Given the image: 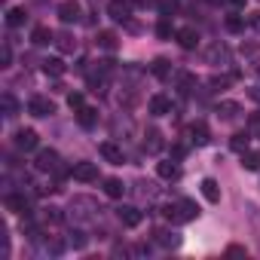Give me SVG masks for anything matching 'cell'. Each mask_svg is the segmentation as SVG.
<instances>
[{"label":"cell","instance_id":"cell-16","mask_svg":"<svg viewBox=\"0 0 260 260\" xmlns=\"http://www.w3.org/2000/svg\"><path fill=\"white\" fill-rule=\"evenodd\" d=\"M144 150L147 153H159L162 150V135L156 132V128H150V132L144 135Z\"/></svg>","mask_w":260,"mask_h":260},{"label":"cell","instance_id":"cell-31","mask_svg":"<svg viewBox=\"0 0 260 260\" xmlns=\"http://www.w3.org/2000/svg\"><path fill=\"white\" fill-rule=\"evenodd\" d=\"M248 132H251V138H260V113L248 116Z\"/></svg>","mask_w":260,"mask_h":260},{"label":"cell","instance_id":"cell-14","mask_svg":"<svg viewBox=\"0 0 260 260\" xmlns=\"http://www.w3.org/2000/svg\"><path fill=\"white\" fill-rule=\"evenodd\" d=\"M169 110H172V101H169L166 95H153V98H150V113H153V116H166Z\"/></svg>","mask_w":260,"mask_h":260},{"label":"cell","instance_id":"cell-15","mask_svg":"<svg viewBox=\"0 0 260 260\" xmlns=\"http://www.w3.org/2000/svg\"><path fill=\"white\" fill-rule=\"evenodd\" d=\"M202 196H205L208 202H220V184H217L214 178H205V181H202Z\"/></svg>","mask_w":260,"mask_h":260},{"label":"cell","instance_id":"cell-10","mask_svg":"<svg viewBox=\"0 0 260 260\" xmlns=\"http://www.w3.org/2000/svg\"><path fill=\"white\" fill-rule=\"evenodd\" d=\"M190 141L196 144V147H205L211 138H208V128H205V122H193L190 125Z\"/></svg>","mask_w":260,"mask_h":260},{"label":"cell","instance_id":"cell-12","mask_svg":"<svg viewBox=\"0 0 260 260\" xmlns=\"http://www.w3.org/2000/svg\"><path fill=\"white\" fill-rule=\"evenodd\" d=\"M77 122H80L83 128H92V125L98 122V110H95V107H86V104H83V107L77 110Z\"/></svg>","mask_w":260,"mask_h":260},{"label":"cell","instance_id":"cell-17","mask_svg":"<svg viewBox=\"0 0 260 260\" xmlns=\"http://www.w3.org/2000/svg\"><path fill=\"white\" fill-rule=\"evenodd\" d=\"M248 144H251V132H236V135L230 138V147H233L236 153H245Z\"/></svg>","mask_w":260,"mask_h":260},{"label":"cell","instance_id":"cell-1","mask_svg":"<svg viewBox=\"0 0 260 260\" xmlns=\"http://www.w3.org/2000/svg\"><path fill=\"white\" fill-rule=\"evenodd\" d=\"M162 214H166L172 223H190V220H196L199 208H196V202L181 199V202H175V205H166V208H162Z\"/></svg>","mask_w":260,"mask_h":260},{"label":"cell","instance_id":"cell-37","mask_svg":"<svg viewBox=\"0 0 260 260\" xmlns=\"http://www.w3.org/2000/svg\"><path fill=\"white\" fill-rule=\"evenodd\" d=\"M226 254H230V257H245L248 251H245L242 245H230V248H226Z\"/></svg>","mask_w":260,"mask_h":260},{"label":"cell","instance_id":"cell-40","mask_svg":"<svg viewBox=\"0 0 260 260\" xmlns=\"http://www.w3.org/2000/svg\"><path fill=\"white\" fill-rule=\"evenodd\" d=\"M156 34H159V37H169V34H172V28H169V22H166V19L159 22V28H156Z\"/></svg>","mask_w":260,"mask_h":260},{"label":"cell","instance_id":"cell-13","mask_svg":"<svg viewBox=\"0 0 260 260\" xmlns=\"http://www.w3.org/2000/svg\"><path fill=\"white\" fill-rule=\"evenodd\" d=\"M208 61H211V64H226V61H230V49H226L223 43H214V46L208 49Z\"/></svg>","mask_w":260,"mask_h":260},{"label":"cell","instance_id":"cell-39","mask_svg":"<svg viewBox=\"0 0 260 260\" xmlns=\"http://www.w3.org/2000/svg\"><path fill=\"white\" fill-rule=\"evenodd\" d=\"M226 83H230L226 77H211V86H214L217 92H220V89H226Z\"/></svg>","mask_w":260,"mask_h":260},{"label":"cell","instance_id":"cell-24","mask_svg":"<svg viewBox=\"0 0 260 260\" xmlns=\"http://www.w3.org/2000/svg\"><path fill=\"white\" fill-rule=\"evenodd\" d=\"M25 19H28V13H25L22 7H16V10H10V13H7V25H10V28L25 25Z\"/></svg>","mask_w":260,"mask_h":260},{"label":"cell","instance_id":"cell-26","mask_svg":"<svg viewBox=\"0 0 260 260\" xmlns=\"http://www.w3.org/2000/svg\"><path fill=\"white\" fill-rule=\"evenodd\" d=\"M98 46L107 49V52H113V49H116V34H113V31H101V34H98Z\"/></svg>","mask_w":260,"mask_h":260},{"label":"cell","instance_id":"cell-27","mask_svg":"<svg viewBox=\"0 0 260 260\" xmlns=\"http://www.w3.org/2000/svg\"><path fill=\"white\" fill-rule=\"evenodd\" d=\"M156 175L166 178V181H175V178H178V166H175V162H159V166H156Z\"/></svg>","mask_w":260,"mask_h":260},{"label":"cell","instance_id":"cell-20","mask_svg":"<svg viewBox=\"0 0 260 260\" xmlns=\"http://www.w3.org/2000/svg\"><path fill=\"white\" fill-rule=\"evenodd\" d=\"M7 208H10V211H16V214H28V199L13 193V196H7Z\"/></svg>","mask_w":260,"mask_h":260},{"label":"cell","instance_id":"cell-23","mask_svg":"<svg viewBox=\"0 0 260 260\" xmlns=\"http://www.w3.org/2000/svg\"><path fill=\"white\" fill-rule=\"evenodd\" d=\"M239 110H242V107H239L236 101H220V104H217V113H220L223 119H236Z\"/></svg>","mask_w":260,"mask_h":260},{"label":"cell","instance_id":"cell-43","mask_svg":"<svg viewBox=\"0 0 260 260\" xmlns=\"http://www.w3.org/2000/svg\"><path fill=\"white\" fill-rule=\"evenodd\" d=\"M135 4L138 7H147V4H156V0H135Z\"/></svg>","mask_w":260,"mask_h":260},{"label":"cell","instance_id":"cell-22","mask_svg":"<svg viewBox=\"0 0 260 260\" xmlns=\"http://www.w3.org/2000/svg\"><path fill=\"white\" fill-rule=\"evenodd\" d=\"M31 40H34V46H46V43H52L55 37H52V31H49V28H43V25H40V28H34Z\"/></svg>","mask_w":260,"mask_h":260},{"label":"cell","instance_id":"cell-44","mask_svg":"<svg viewBox=\"0 0 260 260\" xmlns=\"http://www.w3.org/2000/svg\"><path fill=\"white\" fill-rule=\"evenodd\" d=\"M230 4H233V7H245V0H230Z\"/></svg>","mask_w":260,"mask_h":260},{"label":"cell","instance_id":"cell-41","mask_svg":"<svg viewBox=\"0 0 260 260\" xmlns=\"http://www.w3.org/2000/svg\"><path fill=\"white\" fill-rule=\"evenodd\" d=\"M248 25H251L254 31H260V13H251V16H248Z\"/></svg>","mask_w":260,"mask_h":260},{"label":"cell","instance_id":"cell-8","mask_svg":"<svg viewBox=\"0 0 260 260\" xmlns=\"http://www.w3.org/2000/svg\"><path fill=\"white\" fill-rule=\"evenodd\" d=\"M16 147L19 150H34L37 147V132H34V128H22V132H16Z\"/></svg>","mask_w":260,"mask_h":260},{"label":"cell","instance_id":"cell-42","mask_svg":"<svg viewBox=\"0 0 260 260\" xmlns=\"http://www.w3.org/2000/svg\"><path fill=\"white\" fill-rule=\"evenodd\" d=\"M248 95H251V98H254V101L260 104V86H254V89H248Z\"/></svg>","mask_w":260,"mask_h":260},{"label":"cell","instance_id":"cell-29","mask_svg":"<svg viewBox=\"0 0 260 260\" xmlns=\"http://www.w3.org/2000/svg\"><path fill=\"white\" fill-rule=\"evenodd\" d=\"M159 236V245H166V248H178L181 245V236H175V233H156Z\"/></svg>","mask_w":260,"mask_h":260},{"label":"cell","instance_id":"cell-36","mask_svg":"<svg viewBox=\"0 0 260 260\" xmlns=\"http://www.w3.org/2000/svg\"><path fill=\"white\" fill-rule=\"evenodd\" d=\"M226 28H230V31H242V28H245V22H242L239 16H230V19H226Z\"/></svg>","mask_w":260,"mask_h":260},{"label":"cell","instance_id":"cell-33","mask_svg":"<svg viewBox=\"0 0 260 260\" xmlns=\"http://www.w3.org/2000/svg\"><path fill=\"white\" fill-rule=\"evenodd\" d=\"M68 245H74V248H83V245H86V233H83V230H74V233L68 236Z\"/></svg>","mask_w":260,"mask_h":260},{"label":"cell","instance_id":"cell-21","mask_svg":"<svg viewBox=\"0 0 260 260\" xmlns=\"http://www.w3.org/2000/svg\"><path fill=\"white\" fill-rule=\"evenodd\" d=\"M242 169L257 172V169H260V150H245V153H242Z\"/></svg>","mask_w":260,"mask_h":260},{"label":"cell","instance_id":"cell-3","mask_svg":"<svg viewBox=\"0 0 260 260\" xmlns=\"http://www.w3.org/2000/svg\"><path fill=\"white\" fill-rule=\"evenodd\" d=\"M28 113H31V116H52V113H55V104H52L49 98H40V95H37V98L28 101Z\"/></svg>","mask_w":260,"mask_h":260},{"label":"cell","instance_id":"cell-28","mask_svg":"<svg viewBox=\"0 0 260 260\" xmlns=\"http://www.w3.org/2000/svg\"><path fill=\"white\" fill-rule=\"evenodd\" d=\"M55 46H58L61 52H74V49H77V40H74L71 34H58V37H55Z\"/></svg>","mask_w":260,"mask_h":260},{"label":"cell","instance_id":"cell-34","mask_svg":"<svg viewBox=\"0 0 260 260\" xmlns=\"http://www.w3.org/2000/svg\"><path fill=\"white\" fill-rule=\"evenodd\" d=\"M43 217H46L49 223H61V217H64V214H61V208H46V214H43Z\"/></svg>","mask_w":260,"mask_h":260},{"label":"cell","instance_id":"cell-18","mask_svg":"<svg viewBox=\"0 0 260 260\" xmlns=\"http://www.w3.org/2000/svg\"><path fill=\"white\" fill-rule=\"evenodd\" d=\"M43 74L46 77H61L64 74V61L61 58H46L43 61Z\"/></svg>","mask_w":260,"mask_h":260},{"label":"cell","instance_id":"cell-5","mask_svg":"<svg viewBox=\"0 0 260 260\" xmlns=\"http://www.w3.org/2000/svg\"><path fill=\"white\" fill-rule=\"evenodd\" d=\"M116 217H119V223H122V226H138V223L144 220V214H141L135 205H122V208L116 211Z\"/></svg>","mask_w":260,"mask_h":260},{"label":"cell","instance_id":"cell-30","mask_svg":"<svg viewBox=\"0 0 260 260\" xmlns=\"http://www.w3.org/2000/svg\"><path fill=\"white\" fill-rule=\"evenodd\" d=\"M193 89H196V77H193V74H181V92L190 95Z\"/></svg>","mask_w":260,"mask_h":260},{"label":"cell","instance_id":"cell-7","mask_svg":"<svg viewBox=\"0 0 260 260\" xmlns=\"http://www.w3.org/2000/svg\"><path fill=\"white\" fill-rule=\"evenodd\" d=\"M110 16L116 19V22H128L132 19V4H128V0H110Z\"/></svg>","mask_w":260,"mask_h":260},{"label":"cell","instance_id":"cell-35","mask_svg":"<svg viewBox=\"0 0 260 260\" xmlns=\"http://www.w3.org/2000/svg\"><path fill=\"white\" fill-rule=\"evenodd\" d=\"M68 104H71V110H80V107H83V95H80V92H71V95H68Z\"/></svg>","mask_w":260,"mask_h":260},{"label":"cell","instance_id":"cell-6","mask_svg":"<svg viewBox=\"0 0 260 260\" xmlns=\"http://www.w3.org/2000/svg\"><path fill=\"white\" fill-rule=\"evenodd\" d=\"M34 166H37V172H55L58 169V153L55 150H40Z\"/></svg>","mask_w":260,"mask_h":260},{"label":"cell","instance_id":"cell-19","mask_svg":"<svg viewBox=\"0 0 260 260\" xmlns=\"http://www.w3.org/2000/svg\"><path fill=\"white\" fill-rule=\"evenodd\" d=\"M104 193H107L110 199H119V196L125 193V187H122L119 178H107V181H104Z\"/></svg>","mask_w":260,"mask_h":260},{"label":"cell","instance_id":"cell-4","mask_svg":"<svg viewBox=\"0 0 260 260\" xmlns=\"http://www.w3.org/2000/svg\"><path fill=\"white\" fill-rule=\"evenodd\" d=\"M58 19L64 25L80 22V4H77V0H61V4H58Z\"/></svg>","mask_w":260,"mask_h":260},{"label":"cell","instance_id":"cell-25","mask_svg":"<svg viewBox=\"0 0 260 260\" xmlns=\"http://www.w3.org/2000/svg\"><path fill=\"white\" fill-rule=\"evenodd\" d=\"M153 74H156L159 80H172L175 71H172V64H169L166 58H156V61H153Z\"/></svg>","mask_w":260,"mask_h":260},{"label":"cell","instance_id":"cell-9","mask_svg":"<svg viewBox=\"0 0 260 260\" xmlns=\"http://www.w3.org/2000/svg\"><path fill=\"white\" fill-rule=\"evenodd\" d=\"M98 153L107 159V162H113V166H119L122 162V150L113 144V141H101V147H98Z\"/></svg>","mask_w":260,"mask_h":260},{"label":"cell","instance_id":"cell-11","mask_svg":"<svg viewBox=\"0 0 260 260\" xmlns=\"http://www.w3.org/2000/svg\"><path fill=\"white\" fill-rule=\"evenodd\" d=\"M175 37H178V43H181L184 49H196V43H199V31H196V28H181Z\"/></svg>","mask_w":260,"mask_h":260},{"label":"cell","instance_id":"cell-38","mask_svg":"<svg viewBox=\"0 0 260 260\" xmlns=\"http://www.w3.org/2000/svg\"><path fill=\"white\" fill-rule=\"evenodd\" d=\"M10 58H13L10 46H4V49H0V64H4V68H10Z\"/></svg>","mask_w":260,"mask_h":260},{"label":"cell","instance_id":"cell-2","mask_svg":"<svg viewBox=\"0 0 260 260\" xmlns=\"http://www.w3.org/2000/svg\"><path fill=\"white\" fill-rule=\"evenodd\" d=\"M71 175H74L80 184H92V181H98V166H95V162H77Z\"/></svg>","mask_w":260,"mask_h":260},{"label":"cell","instance_id":"cell-32","mask_svg":"<svg viewBox=\"0 0 260 260\" xmlns=\"http://www.w3.org/2000/svg\"><path fill=\"white\" fill-rule=\"evenodd\" d=\"M0 104H4V110H7V116H16V110H19V104H16V98H13V95H4V98H0Z\"/></svg>","mask_w":260,"mask_h":260}]
</instances>
